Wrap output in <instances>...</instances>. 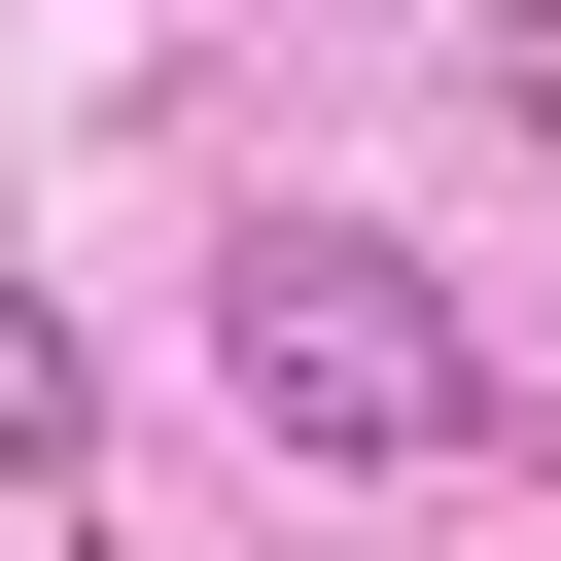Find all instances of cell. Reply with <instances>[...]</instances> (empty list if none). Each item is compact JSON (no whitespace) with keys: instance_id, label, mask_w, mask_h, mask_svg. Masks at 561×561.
<instances>
[{"instance_id":"6da1fadb","label":"cell","mask_w":561,"mask_h":561,"mask_svg":"<svg viewBox=\"0 0 561 561\" xmlns=\"http://www.w3.org/2000/svg\"><path fill=\"white\" fill-rule=\"evenodd\" d=\"M210 386L280 421V456H491L526 386H491V316L421 280V245H351V210H280L245 280H210Z\"/></svg>"},{"instance_id":"7a4b0ae2","label":"cell","mask_w":561,"mask_h":561,"mask_svg":"<svg viewBox=\"0 0 561 561\" xmlns=\"http://www.w3.org/2000/svg\"><path fill=\"white\" fill-rule=\"evenodd\" d=\"M70 421H105V386H70V316L0 280V491H70Z\"/></svg>"},{"instance_id":"3957f363","label":"cell","mask_w":561,"mask_h":561,"mask_svg":"<svg viewBox=\"0 0 561 561\" xmlns=\"http://www.w3.org/2000/svg\"><path fill=\"white\" fill-rule=\"evenodd\" d=\"M491 105H526V140H561V0H491Z\"/></svg>"}]
</instances>
